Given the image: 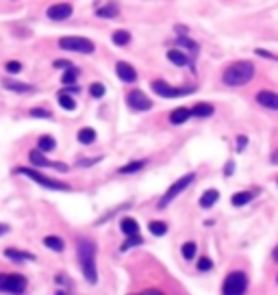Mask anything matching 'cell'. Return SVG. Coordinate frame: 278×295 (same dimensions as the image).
Masks as SVG:
<instances>
[{"mask_svg": "<svg viewBox=\"0 0 278 295\" xmlns=\"http://www.w3.org/2000/svg\"><path fill=\"white\" fill-rule=\"evenodd\" d=\"M2 85L11 89V92H17V94H28V92H35L33 85H28V83H20V81H11V78H4Z\"/></svg>", "mask_w": 278, "mask_h": 295, "instance_id": "15", "label": "cell"}, {"mask_svg": "<svg viewBox=\"0 0 278 295\" xmlns=\"http://www.w3.org/2000/svg\"><path fill=\"white\" fill-rule=\"evenodd\" d=\"M141 243V237H139V234H137V237H128V241H124V243H122V252H126V250H131L133 248V245H139Z\"/></svg>", "mask_w": 278, "mask_h": 295, "instance_id": "32", "label": "cell"}, {"mask_svg": "<svg viewBox=\"0 0 278 295\" xmlns=\"http://www.w3.org/2000/svg\"><path fill=\"white\" fill-rule=\"evenodd\" d=\"M144 165H146V161H133V163L120 167V174H135V172H139Z\"/></svg>", "mask_w": 278, "mask_h": 295, "instance_id": "30", "label": "cell"}, {"mask_svg": "<svg viewBox=\"0 0 278 295\" xmlns=\"http://www.w3.org/2000/svg\"><path fill=\"white\" fill-rule=\"evenodd\" d=\"M17 174H22V176H28V178L33 180V183L46 187V189H52V191H70V189H72L70 185L61 183V180H55V178L44 176V174L35 172V170H31V167H20V170H17Z\"/></svg>", "mask_w": 278, "mask_h": 295, "instance_id": "3", "label": "cell"}, {"mask_svg": "<svg viewBox=\"0 0 278 295\" xmlns=\"http://www.w3.org/2000/svg\"><path fill=\"white\" fill-rule=\"evenodd\" d=\"M28 280L22 274H0V291L2 293H24Z\"/></svg>", "mask_w": 278, "mask_h": 295, "instance_id": "5", "label": "cell"}, {"mask_svg": "<svg viewBox=\"0 0 278 295\" xmlns=\"http://www.w3.org/2000/svg\"><path fill=\"white\" fill-rule=\"evenodd\" d=\"M196 250H198V245L193 243V241H187V243L181 248V252H183V258H185V261H191V258L196 256Z\"/></svg>", "mask_w": 278, "mask_h": 295, "instance_id": "26", "label": "cell"}, {"mask_svg": "<svg viewBox=\"0 0 278 295\" xmlns=\"http://www.w3.org/2000/svg\"><path fill=\"white\" fill-rule=\"evenodd\" d=\"M72 4L68 2H59V4H52V7H48V11H46V15L50 17L52 22H61V20H68L70 15H72Z\"/></svg>", "mask_w": 278, "mask_h": 295, "instance_id": "10", "label": "cell"}, {"mask_svg": "<svg viewBox=\"0 0 278 295\" xmlns=\"http://www.w3.org/2000/svg\"><path fill=\"white\" fill-rule=\"evenodd\" d=\"M28 159H31V163H33L35 167H57L59 172H66V170H68L66 165H61V163H50L48 159H44L39 150H31V154H28Z\"/></svg>", "mask_w": 278, "mask_h": 295, "instance_id": "13", "label": "cell"}, {"mask_svg": "<svg viewBox=\"0 0 278 295\" xmlns=\"http://www.w3.org/2000/svg\"><path fill=\"white\" fill-rule=\"evenodd\" d=\"M217 200H220V191H217V189H209V191H204V194H202V197H200V206H202V208H211Z\"/></svg>", "mask_w": 278, "mask_h": 295, "instance_id": "17", "label": "cell"}, {"mask_svg": "<svg viewBox=\"0 0 278 295\" xmlns=\"http://www.w3.org/2000/svg\"><path fill=\"white\" fill-rule=\"evenodd\" d=\"M176 44L183 46V48H187L189 52H198V44H196V41H191L189 37H179V39H176Z\"/></svg>", "mask_w": 278, "mask_h": 295, "instance_id": "31", "label": "cell"}, {"mask_svg": "<svg viewBox=\"0 0 278 295\" xmlns=\"http://www.w3.org/2000/svg\"><path fill=\"white\" fill-rule=\"evenodd\" d=\"M55 65H57V68H72V65H70L68 61H57Z\"/></svg>", "mask_w": 278, "mask_h": 295, "instance_id": "41", "label": "cell"}, {"mask_svg": "<svg viewBox=\"0 0 278 295\" xmlns=\"http://www.w3.org/2000/svg\"><path fill=\"white\" fill-rule=\"evenodd\" d=\"M55 139L52 137H48V135H44V137H39L37 139V150L39 152H50V150H55Z\"/></svg>", "mask_w": 278, "mask_h": 295, "instance_id": "25", "label": "cell"}, {"mask_svg": "<svg viewBox=\"0 0 278 295\" xmlns=\"http://www.w3.org/2000/svg\"><path fill=\"white\" fill-rule=\"evenodd\" d=\"M150 232L155 234V237H163V234L168 232V224H165V221H150Z\"/></svg>", "mask_w": 278, "mask_h": 295, "instance_id": "29", "label": "cell"}, {"mask_svg": "<svg viewBox=\"0 0 278 295\" xmlns=\"http://www.w3.org/2000/svg\"><path fill=\"white\" fill-rule=\"evenodd\" d=\"M193 178H196V174L191 172V174H185V176H183V178H179V180H176V183H174L172 187H170L168 191H165V196L161 197V200H159V208H165L170 202L174 200V197H179V194H183V191H185L187 187L193 183Z\"/></svg>", "mask_w": 278, "mask_h": 295, "instance_id": "6", "label": "cell"}, {"mask_svg": "<svg viewBox=\"0 0 278 295\" xmlns=\"http://www.w3.org/2000/svg\"><path fill=\"white\" fill-rule=\"evenodd\" d=\"M189 117H191V109H189V106H179V109H174L172 113H170V122H172L174 126L185 124Z\"/></svg>", "mask_w": 278, "mask_h": 295, "instance_id": "14", "label": "cell"}, {"mask_svg": "<svg viewBox=\"0 0 278 295\" xmlns=\"http://www.w3.org/2000/svg\"><path fill=\"white\" fill-rule=\"evenodd\" d=\"M120 228H122V232L126 234V237H137L139 234V224L133 217H124L120 221Z\"/></svg>", "mask_w": 278, "mask_h": 295, "instance_id": "16", "label": "cell"}, {"mask_svg": "<svg viewBox=\"0 0 278 295\" xmlns=\"http://www.w3.org/2000/svg\"><path fill=\"white\" fill-rule=\"evenodd\" d=\"M254 72L257 70H254L252 61H235L224 70L222 81H224V85H228V87H241L252 81Z\"/></svg>", "mask_w": 278, "mask_h": 295, "instance_id": "2", "label": "cell"}, {"mask_svg": "<svg viewBox=\"0 0 278 295\" xmlns=\"http://www.w3.org/2000/svg\"><path fill=\"white\" fill-rule=\"evenodd\" d=\"M248 291V276L244 272H230L224 278L222 295H244Z\"/></svg>", "mask_w": 278, "mask_h": 295, "instance_id": "4", "label": "cell"}, {"mask_svg": "<svg viewBox=\"0 0 278 295\" xmlns=\"http://www.w3.org/2000/svg\"><path fill=\"white\" fill-rule=\"evenodd\" d=\"M168 59H170V61H172L174 65H181V68L189 65V57H187V52H183V50H170V52H168Z\"/></svg>", "mask_w": 278, "mask_h": 295, "instance_id": "20", "label": "cell"}, {"mask_svg": "<svg viewBox=\"0 0 278 295\" xmlns=\"http://www.w3.org/2000/svg\"><path fill=\"white\" fill-rule=\"evenodd\" d=\"M76 139H79V143L90 146V143L96 141V130H93V128H81L79 135H76Z\"/></svg>", "mask_w": 278, "mask_h": 295, "instance_id": "22", "label": "cell"}, {"mask_svg": "<svg viewBox=\"0 0 278 295\" xmlns=\"http://www.w3.org/2000/svg\"><path fill=\"white\" fill-rule=\"evenodd\" d=\"M4 68H7L9 74H17V72L22 70V63H20V61H9L7 65H4Z\"/></svg>", "mask_w": 278, "mask_h": 295, "instance_id": "36", "label": "cell"}, {"mask_svg": "<svg viewBox=\"0 0 278 295\" xmlns=\"http://www.w3.org/2000/svg\"><path fill=\"white\" fill-rule=\"evenodd\" d=\"M213 267V261H211V258H200V261H198V269H200V272H209V269Z\"/></svg>", "mask_w": 278, "mask_h": 295, "instance_id": "35", "label": "cell"}, {"mask_svg": "<svg viewBox=\"0 0 278 295\" xmlns=\"http://www.w3.org/2000/svg\"><path fill=\"white\" fill-rule=\"evenodd\" d=\"M79 245V263H81V272L85 276V280L90 285L98 282V269H96V243L87 237H79L76 239Z\"/></svg>", "mask_w": 278, "mask_h": 295, "instance_id": "1", "label": "cell"}, {"mask_svg": "<svg viewBox=\"0 0 278 295\" xmlns=\"http://www.w3.org/2000/svg\"><path fill=\"white\" fill-rule=\"evenodd\" d=\"M126 104L131 106V109H135V111H150V109H152V100L148 98L144 92H139V89H133V92H128Z\"/></svg>", "mask_w": 278, "mask_h": 295, "instance_id": "9", "label": "cell"}, {"mask_svg": "<svg viewBox=\"0 0 278 295\" xmlns=\"http://www.w3.org/2000/svg\"><path fill=\"white\" fill-rule=\"evenodd\" d=\"M246 143H248V139H246L244 135H241L239 139H237V148H239V150H244V148H246Z\"/></svg>", "mask_w": 278, "mask_h": 295, "instance_id": "38", "label": "cell"}, {"mask_svg": "<svg viewBox=\"0 0 278 295\" xmlns=\"http://www.w3.org/2000/svg\"><path fill=\"white\" fill-rule=\"evenodd\" d=\"M115 72H117V76H120L124 83H135V81H137V70H135L131 63H126V61H117Z\"/></svg>", "mask_w": 278, "mask_h": 295, "instance_id": "12", "label": "cell"}, {"mask_svg": "<svg viewBox=\"0 0 278 295\" xmlns=\"http://www.w3.org/2000/svg\"><path fill=\"white\" fill-rule=\"evenodd\" d=\"M276 282H278V278H276Z\"/></svg>", "mask_w": 278, "mask_h": 295, "instance_id": "44", "label": "cell"}, {"mask_svg": "<svg viewBox=\"0 0 278 295\" xmlns=\"http://www.w3.org/2000/svg\"><path fill=\"white\" fill-rule=\"evenodd\" d=\"M76 76H79V74H76L74 70H68L66 74H63V83H66V85H70V83H76Z\"/></svg>", "mask_w": 278, "mask_h": 295, "instance_id": "37", "label": "cell"}, {"mask_svg": "<svg viewBox=\"0 0 278 295\" xmlns=\"http://www.w3.org/2000/svg\"><path fill=\"white\" fill-rule=\"evenodd\" d=\"M59 104H61L66 111H74L76 109V102H74V98L70 94H59Z\"/></svg>", "mask_w": 278, "mask_h": 295, "instance_id": "27", "label": "cell"}, {"mask_svg": "<svg viewBox=\"0 0 278 295\" xmlns=\"http://www.w3.org/2000/svg\"><path fill=\"white\" fill-rule=\"evenodd\" d=\"M252 191H239V194L233 196V200H230V204L233 206H246L248 202H252Z\"/></svg>", "mask_w": 278, "mask_h": 295, "instance_id": "23", "label": "cell"}, {"mask_svg": "<svg viewBox=\"0 0 278 295\" xmlns=\"http://www.w3.org/2000/svg\"><path fill=\"white\" fill-rule=\"evenodd\" d=\"M44 245H46L48 250H52V252H63V250H66V243H63V239L55 237V234H48V237L44 239Z\"/></svg>", "mask_w": 278, "mask_h": 295, "instance_id": "18", "label": "cell"}, {"mask_svg": "<svg viewBox=\"0 0 278 295\" xmlns=\"http://www.w3.org/2000/svg\"><path fill=\"white\" fill-rule=\"evenodd\" d=\"M117 13H120V9H117L115 2H109V4H104V7H100L96 11L98 17H117Z\"/></svg>", "mask_w": 278, "mask_h": 295, "instance_id": "24", "label": "cell"}, {"mask_svg": "<svg viewBox=\"0 0 278 295\" xmlns=\"http://www.w3.org/2000/svg\"><path fill=\"white\" fill-rule=\"evenodd\" d=\"M113 44H115V46H126V44H131V33H128V31H115V33H113Z\"/></svg>", "mask_w": 278, "mask_h": 295, "instance_id": "28", "label": "cell"}, {"mask_svg": "<svg viewBox=\"0 0 278 295\" xmlns=\"http://www.w3.org/2000/svg\"><path fill=\"white\" fill-rule=\"evenodd\" d=\"M90 94L93 96V98H102V96H104V85H100V83H93V85L90 87Z\"/></svg>", "mask_w": 278, "mask_h": 295, "instance_id": "33", "label": "cell"}, {"mask_svg": "<svg viewBox=\"0 0 278 295\" xmlns=\"http://www.w3.org/2000/svg\"><path fill=\"white\" fill-rule=\"evenodd\" d=\"M7 230H9V226H4V224H2V226H0V234H4V232H7Z\"/></svg>", "mask_w": 278, "mask_h": 295, "instance_id": "43", "label": "cell"}, {"mask_svg": "<svg viewBox=\"0 0 278 295\" xmlns=\"http://www.w3.org/2000/svg\"><path fill=\"white\" fill-rule=\"evenodd\" d=\"M141 295H165V293H161V291H157V289H148V291H144Z\"/></svg>", "mask_w": 278, "mask_h": 295, "instance_id": "39", "label": "cell"}, {"mask_svg": "<svg viewBox=\"0 0 278 295\" xmlns=\"http://www.w3.org/2000/svg\"><path fill=\"white\" fill-rule=\"evenodd\" d=\"M4 256L11 258V261H35L33 254H28V252H22V250H13V248H7V250H4Z\"/></svg>", "mask_w": 278, "mask_h": 295, "instance_id": "19", "label": "cell"}, {"mask_svg": "<svg viewBox=\"0 0 278 295\" xmlns=\"http://www.w3.org/2000/svg\"><path fill=\"white\" fill-rule=\"evenodd\" d=\"M272 163H274V165H278V148L274 150V152H272Z\"/></svg>", "mask_w": 278, "mask_h": 295, "instance_id": "40", "label": "cell"}, {"mask_svg": "<svg viewBox=\"0 0 278 295\" xmlns=\"http://www.w3.org/2000/svg\"><path fill=\"white\" fill-rule=\"evenodd\" d=\"M272 258H274V263H278V245L272 250Z\"/></svg>", "mask_w": 278, "mask_h": 295, "instance_id": "42", "label": "cell"}, {"mask_svg": "<svg viewBox=\"0 0 278 295\" xmlns=\"http://www.w3.org/2000/svg\"><path fill=\"white\" fill-rule=\"evenodd\" d=\"M150 87L155 89V92L161 96V98H181V96H187V94H191V87H172V85H168L165 81H152L150 83Z\"/></svg>", "mask_w": 278, "mask_h": 295, "instance_id": "8", "label": "cell"}, {"mask_svg": "<svg viewBox=\"0 0 278 295\" xmlns=\"http://www.w3.org/2000/svg\"><path fill=\"white\" fill-rule=\"evenodd\" d=\"M257 102L261 106L270 111H278V94L276 92H270V89H261V92L257 94Z\"/></svg>", "mask_w": 278, "mask_h": 295, "instance_id": "11", "label": "cell"}, {"mask_svg": "<svg viewBox=\"0 0 278 295\" xmlns=\"http://www.w3.org/2000/svg\"><path fill=\"white\" fill-rule=\"evenodd\" d=\"M191 115H196V117H211L213 115V106L209 104V102H200V104L191 106Z\"/></svg>", "mask_w": 278, "mask_h": 295, "instance_id": "21", "label": "cell"}, {"mask_svg": "<svg viewBox=\"0 0 278 295\" xmlns=\"http://www.w3.org/2000/svg\"><path fill=\"white\" fill-rule=\"evenodd\" d=\"M31 117H52V113L48 109H44V106H37V109L31 111Z\"/></svg>", "mask_w": 278, "mask_h": 295, "instance_id": "34", "label": "cell"}, {"mask_svg": "<svg viewBox=\"0 0 278 295\" xmlns=\"http://www.w3.org/2000/svg\"><path fill=\"white\" fill-rule=\"evenodd\" d=\"M59 48L70 52H83V55H92L93 52V44L85 37H61L59 39Z\"/></svg>", "mask_w": 278, "mask_h": 295, "instance_id": "7", "label": "cell"}]
</instances>
